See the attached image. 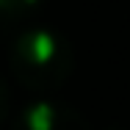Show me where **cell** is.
<instances>
[{
  "mask_svg": "<svg viewBox=\"0 0 130 130\" xmlns=\"http://www.w3.org/2000/svg\"><path fill=\"white\" fill-rule=\"evenodd\" d=\"M11 72L25 89H61L75 69V50L64 33L53 28H28L17 33L8 50Z\"/></svg>",
  "mask_w": 130,
  "mask_h": 130,
  "instance_id": "cell-1",
  "label": "cell"
},
{
  "mask_svg": "<svg viewBox=\"0 0 130 130\" xmlns=\"http://www.w3.org/2000/svg\"><path fill=\"white\" fill-rule=\"evenodd\" d=\"M11 130H91L89 119L67 103L55 100H39L25 105L14 122Z\"/></svg>",
  "mask_w": 130,
  "mask_h": 130,
  "instance_id": "cell-2",
  "label": "cell"
},
{
  "mask_svg": "<svg viewBox=\"0 0 130 130\" xmlns=\"http://www.w3.org/2000/svg\"><path fill=\"white\" fill-rule=\"evenodd\" d=\"M44 6V0H0V36L25 25L28 20Z\"/></svg>",
  "mask_w": 130,
  "mask_h": 130,
  "instance_id": "cell-3",
  "label": "cell"
},
{
  "mask_svg": "<svg viewBox=\"0 0 130 130\" xmlns=\"http://www.w3.org/2000/svg\"><path fill=\"white\" fill-rule=\"evenodd\" d=\"M8 111H11V94H8V86H6V80L0 78V125L8 119Z\"/></svg>",
  "mask_w": 130,
  "mask_h": 130,
  "instance_id": "cell-4",
  "label": "cell"
},
{
  "mask_svg": "<svg viewBox=\"0 0 130 130\" xmlns=\"http://www.w3.org/2000/svg\"><path fill=\"white\" fill-rule=\"evenodd\" d=\"M105 130H122V127H105Z\"/></svg>",
  "mask_w": 130,
  "mask_h": 130,
  "instance_id": "cell-5",
  "label": "cell"
}]
</instances>
